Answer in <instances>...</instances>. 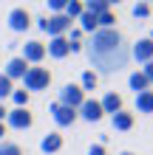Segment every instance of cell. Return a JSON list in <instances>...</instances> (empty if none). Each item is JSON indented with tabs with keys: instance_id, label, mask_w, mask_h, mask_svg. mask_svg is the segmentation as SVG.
<instances>
[{
	"instance_id": "obj_1",
	"label": "cell",
	"mask_w": 153,
	"mask_h": 155,
	"mask_svg": "<svg viewBox=\"0 0 153 155\" xmlns=\"http://www.w3.org/2000/svg\"><path fill=\"white\" fill-rule=\"evenodd\" d=\"M82 51L88 54V62L94 65L91 71L96 76L99 74H119L130 62V48L125 45V37L119 28H96L91 34V42L82 45Z\"/></svg>"
},
{
	"instance_id": "obj_2",
	"label": "cell",
	"mask_w": 153,
	"mask_h": 155,
	"mask_svg": "<svg viewBox=\"0 0 153 155\" xmlns=\"http://www.w3.org/2000/svg\"><path fill=\"white\" fill-rule=\"evenodd\" d=\"M37 28L43 34H48L51 37H65V34L71 31V20L65 14H48V17H37Z\"/></svg>"
},
{
	"instance_id": "obj_3",
	"label": "cell",
	"mask_w": 153,
	"mask_h": 155,
	"mask_svg": "<svg viewBox=\"0 0 153 155\" xmlns=\"http://www.w3.org/2000/svg\"><path fill=\"white\" fill-rule=\"evenodd\" d=\"M23 90L26 93H31V90H48L51 85V71L48 68H43V65H29V71H26V76H23Z\"/></svg>"
},
{
	"instance_id": "obj_4",
	"label": "cell",
	"mask_w": 153,
	"mask_h": 155,
	"mask_svg": "<svg viewBox=\"0 0 153 155\" xmlns=\"http://www.w3.org/2000/svg\"><path fill=\"white\" fill-rule=\"evenodd\" d=\"M85 99H88V96L82 93V87L74 85V82H68V85H62V87H60V99H57V102H60L62 107H71V110H77V107L82 104Z\"/></svg>"
},
{
	"instance_id": "obj_5",
	"label": "cell",
	"mask_w": 153,
	"mask_h": 155,
	"mask_svg": "<svg viewBox=\"0 0 153 155\" xmlns=\"http://www.w3.org/2000/svg\"><path fill=\"white\" fill-rule=\"evenodd\" d=\"M6 23H9V28H12L14 34H26V31L31 28V14H29V8H23V6H14L12 12H9Z\"/></svg>"
},
{
	"instance_id": "obj_6",
	"label": "cell",
	"mask_w": 153,
	"mask_h": 155,
	"mask_svg": "<svg viewBox=\"0 0 153 155\" xmlns=\"http://www.w3.org/2000/svg\"><path fill=\"white\" fill-rule=\"evenodd\" d=\"M6 124L12 127V130H29L34 124V116L29 113V107H14V110L6 113Z\"/></svg>"
},
{
	"instance_id": "obj_7",
	"label": "cell",
	"mask_w": 153,
	"mask_h": 155,
	"mask_svg": "<svg viewBox=\"0 0 153 155\" xmlns=\"http://www.w3.org/2000/svg\"><path fill=\"white\" fill-rule=\"evenodd\" d=\"M20 59H26V65H40V62L46 59V45H43L40 40H29L23 45Z\"/></svg>"
},
{
	"instance_id": "obj_8",
	"label": "cell",
	"mask_w": 153,
	"mask_h": 155,
	"mask_svg": "<svg viewBox=\"0 0 153 155\" xmlns=\"http://www.w3.org/2000/svg\"><path fill=\"white\" fill-rule=\"evenodd\" d=\"M48 113H51V118H54V124H57V127H71V124L77 121V110H71V107H62L60 102L48 104Z\"/></svg>"
},
{
	"instance_id": "obj_9",
	"label": "cell",
	"mask_w": 153,
	"mask_h": 155,
	"mask_svg": "<svg viewBox=\"0 0 153 155\" xmlns=\"http://www.w3.org/2000/svg\"><path fill=\"white\" fill-rule=\"evenodd\" d=\"M130 59L142 62V65L153 62V40H150V37H142V40H136V42H133V48H130Z\"/></svg>"
},
{
	"instance_id": "obj_10",
	"label": "cell",
	"mask_w": 153,
	"mask_h": 155,
	"mask_svg": "<svg viewBox=\"0 0 153 155\" xmlns=\"http://www.w3.org/2000/svg\"><path fill=\"white\" fill-rule=\"evenodd\" d=\"M102 107H99V102L96 99H85L82 104L77 107V118H85V121H91V124H96V121H102Z\"/></svg>"
},
{
	"instance_id": "obj_11",
	"label": "cell",
	"mask_w": 153,
	"mask_h": 155,
	"mask_svg": "<svg viewBox=\"0 0 153 155\" xmlns=\"http://www.w3.org/2000/svg\"><path fill=\"white\" fill-rule=\"evenodd\" d=\"M46 54H48L51 59H65L68 54H71V45H68L65 37H51L48 45H46Z\"/></svg>"
},
{
	"instance_id": "obj_12",
	"label": "cell",
	"mask_w": 153,
	"mask_h": 155,
	"mask_svg": "<svg viewBox=\"0 0 153 155\" xmlns=\"http://www.w3.org/2000/svg\"><path fill=\"white\" fill-rule=\"evenodd\" d=\"M111 124H113V130H119V133H128V130H133V124H136V116H133L130 110H122L119 113H113L111 116Z\"/></svg>"
},
{
	"instance_id": "obj_13",
	"label": "cell",
	"mask_w": 153,
	"mask_h": 155,
	"mask_svg": "<svg viewBox=\"0 0 153 155\" xmlns=\"http://www.w3.org/2000/svg\"><path fill=\"white\" fill-rule=\"evenodd\" d=\"M26 71H29V65H26V59H20V57H12L6 62V71H3V76L6 79H23L26 76Z\"/></svg>"
},
{
	"instance_id": "obj_14",
	"label": "cell",
	"mask_w": 153,
	"mask_h": 155,
	"mask_svg": "<svg viewBox=\"0 0 153 155\" xmlns=\"http://www.w3.org/2000/svg\"><path fill=\"white\" fill-rule=\"evenodd\" d=\"M122 96L116 93V90H108V93L102 96V102H99V107H102V113H108V116H113V113H119L122 110Z\"/></svg>"
},
{
	"instance_id": "obj_15",
	"label": "cell",
	"mask_w": 153,
	"mask_h": 155,
	"mask_svg": "<svg viewBox=\"0 0 153 155\" xmlns=\"http://www.w3.org/2000/svg\"><path fill=\"white\" fill-rule=\"evenodd\" d=\"M40 150L46 152V155L60 152V150H62V135H60V133H48V135H43V138H40Z\"/></svg>"
},
{
	"instance_id": "obj_16",
	"label": "cell",
	"mask_w": 153,
	"mask_h": 155,
	"mask_svg": "<svg viewBox=\"0 0 153 155\" xmlns=\"http://www.w3.org/2000/svg\"><path fill=\"white\" fill-rule=\"evenodd\" d=\"M136 113H153V90L136 93Z\"/></svg>"
},
{
	"instance_id": "obj_17",
	"label": "cell",
	"mask_w": 153,
	"mask_h": 155,
	"mask_svg": "<svg viewBox=\"0 0 153 155\" xmlns=\"http://www.w3.org/2000/svg\"><path fill=\"white\" fill-rule=\"evenodd\" d=\"M82 8L88 14H94V17H99L105 12H111V0H88V3H82Z\"/></svg>"
},
{
	"instance_id": "obj_18",
	"label": "cell",
	"mask_w": 153,
	"mask_h": 155,
	"mask_svg": "<svg viewBox=\"0 0 153 155\" xmlns=\"http://www.w3.org/2000/svg\"><path fill=\"white\" fill-rule=\"evenodd\" d=\"M77 23H79L77 28L82 31V34H94V31H96V17H94V14H88V12L79 14V17H77Z\"/></svg>"
},
{
	"instance_id": "obj_19",
	"label": "cell",
	"mask_w": 153,
	"mask_h": 155,
	"mask_svg": "<svg viewBox=\"0 0 153 155\" xmlns=\"http://www.w3.org/2000/svg\"><path fill=\"white\" fill-rule=\"evenodd\" d=\"M128 85H130V90H136V93H142V90H150L148 79L142 76V71H133V74L128 76Z\"/></svg>"
},
{
	"instance_id": "obj_20",
	"label": "cell",
	"mask_w": 153,
	"mask_h": 155,
	"mask_svg": "<svg viewBox=\"0 0 153 155\" xmlns=\"http://www.w3.org/2000/svg\"><path fill=\"white\" fill-rule=\"evenodd\" d=\"M82 12H85V8H82V0H68V3H65V12H62V14H65L71 23H77V17L82 14Z\"/></svg>"
},
{
	"instance_id": "obj_21",
	"label": "cell",
	"mask_w": 153,
	"mask_h": 155,
	"mask_svg": "<svg viewBox=\"0 0 153 155\" xmlns=\"http://www.w3.org/2000/svg\"><path fill=\"white\" fill-rule=\"evenodd\" d=\"M96 85H99V76L88 68L85 74H82V79H79V87H82V93H85V90H96Z\"/></svg>"
},
{
	"instance_id": "obj_22",
	"label": "cell",
	"mask_w": 153,
	"mask_h": 155,
	"mask_svg": "<svg viewBox=\"0 0 153 155\" xmlns=\"http://www.w3.org/2000/svg\"><path fill=\"white\" fill-rule=\"evenodd\" d=\"M96 28H116V14H113V8L96 17Z\"/></svg>"
},
{
	"instance_id": "obj_23",
	"label": "cell",
	"mask_w": 153,
	"mask_h": 155,
	"mask_svg": "<svg viewBox=\"0 0 153 155\" xmlns=\"http://www.w3.org/2000/svg\"><path fill=\"white\" fill-rule=\"evenodd\" d=\"M150 12H153L150 3H133V8H130V14L136 17V20H145V17H150Z\"/></svg>"
},
{
	"instance_id": "obj_24",
	"label": "cell",
	"mask_w": 153,
	"mask_h": 155,
	"mask_svg": "<svg viewBox=\"0 0 153 155\" xmlns=\"http://www.w3.org/2000/svg\"><path fill=\"white\" fill-rule=\"evenodd\" d=\"M12 90H14V82L6 79L3 74H0V102H6V99L12 96Z\"/></svg>"
},
{
	"instance_id": "obj_25",
	"label": "cell",
	"mask_w": 153,
	"mask_h": 155,
	"mask_svg": "<svg viewBox=\"0 0 153 155\" xmlns=\"http://www.w3.org/2000/svg\"><path fill=\"white\" fill-rule=\"evenodd\" d=\"M0 155H23V147L14 141H3L0 144Z\"/></svg>"
},
{
	"instance_id": "obj_26",
	"label": "cell",
	"mask_w": 153,
	"mask_h": 155,
	"mask_svg": "<svg viewBox=\"0 0 153 155\" xmlns=\"http://www.w3.org/2000/svg\"><path fill=\"white\" fill-rule=\"evenodd\" d=\"M9 99L14 102V107H29V93H26V90H12Z\"/></svg>"
},
{
	"instance_id": "obj_27",
	"label": "cell",
	"mask_w": 153,
	"mask_h": 155,
	"mask_svg": "<svg viewBox=\"0 0 153 155\" xmlns=\"http://www.w3.org/2000/svg\"><path fill=\"white\" fill-rule=\"evenodd\" d=\"M65 3H68V0H48V12L51 14H62V12H65Z\"/></svg>"
},
{
	"instance_id": "obj_28",
	"label": "cell",
	"mask_w": 153,
	"mask_h": 155,
	"mask_svg": "<svg viewBox=\"0 0 153 155\" xmlns=\"http://www.w3.org/2000/svg\"><path fill=\"white\" fill-rule=\"evenodd\" d=\"M142 76L148 79V85H153V62H148V65L142 68Z\"/></svg>"
},
{
	"instance_id": "obj_29",
	"label": "cell",
	"mask_w": 153,
	"mask_h": 155,
	"mask_svg": "<svg viewBox=\"0 0 153 155\" xmlns=\"http://www.w3.org/2000/svg\"><path fill=\"white\" fill-rule=\"evenodd\" d=\"M88 155H105V147L102 144H91V147H88Z\"/></svg>"
},
{
	"instance_id": "obj_30",
	"label": "cell",
	"mask_w": 153,
	"mask_h": 155,
	"mask_svg": "<svg viewBox=\"0 0 153 155\" xmlns=\"http://www.w3.org/2000/svg\"><path fill=\"white\" fill-rule=\"evenodd\" d=\"M6 113H9V110H6V104H3V102H0V124H3V121H6Z\"/></svg>"
},
{
	"instance_id": "obj_31",
	"label": "cell",
	"mask_w": 153,
	"mask_h": 155,
	"mask_svg": "<svg viewBox=\"0 0 153 155\" xmlns=\"http://www.w3.org/2000/svg\"><path fill=\"white\" fill-rule=\"evenodd\" d=\"M3 135H6V124H0V138H3Z\"/></svg>"
},
{
	"instance_id": "obj_32",
	"label": "cell",
	"mask_w": 153,
	"mask_h": 155,
	"mask_svg": "<svg viewBox=\"0 0 153 155\" xmlns=\"http://www.w3.org/2000/svg\"><path fill=\"white\" fill-rule=\"evenodd\" d=\"M119 155H133V152H119Z\"/></svg>"
},
{
	"instance_id": "obj_33",
	"label": "cell",
	"mask_w": 153,
	"mask_h": 155,
	"mask_svg": "<svg viewBox=\"0 0 153 155\" xmlns=\"http://www.w3.org/2000/svg\"><path fill=\"white\" fill-rule=\"evenodd\" d=\"M150 40H153V31H150Z\"/></svg>"
}]
</instances>
